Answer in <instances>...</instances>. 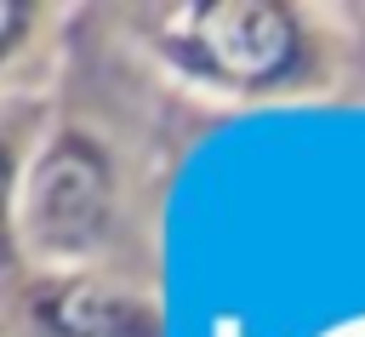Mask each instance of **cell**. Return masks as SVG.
I'll use <instances>...</instances> for the list:
<instances>
[{"mask_svg": "<svg viewBox=\"0 0 365 337\" xmlns=\"http://www.w3.org/2000/svg\"><path fill=\"white\" fill-rule=\"evenodd\" d=\"M182 97L120 46L103 6H74L63 69L6 97V257L154 280V211Z\"/></svg>", "mask_w": 365, "mask_h": 337, "instance_id": "obj_1", "label": "cell"}, {"mask_svg": "<svg viewBox=\"0 0 365 337\" xmlns=\"http://www.w3.org/2000/svg\"><path fill=\"white\" fill-rule=\"evenodd\" d=\"M359 103H365V91H359Z\"/></svg>", "mask_w": 365, "mask_h": 337, "instance_id": "obj_4", "label": "cell"}, {"mask_svg": "<svg viewBox=\"0 0 365 337\" xmlns=\"http://www.w3.org/2000/svg\"><path fill=\"white\" fill-rule=\"evenodd\" d=\"M0 337H171L160 280L125 268H40L6 257Z\"/></svg>", "mask_w": 365, "mask_h": 337, "instance_id": "obj_3", "label": "cell"}, {"mask_svg": "<svg viewBox=\"0 0 365 337\" xmlns=\"http://www.w3.org/2000/svg\"><path fill=\"white\" fill-rule=\"evenodd\" d=\"M182 103L279 109L365 91V6L336 0H137L103 6Z\"/></svg>", "mask_w": 365, "mask_h": 337, "instance_id": "obj_2", "label": "cell"}]
</instances>
